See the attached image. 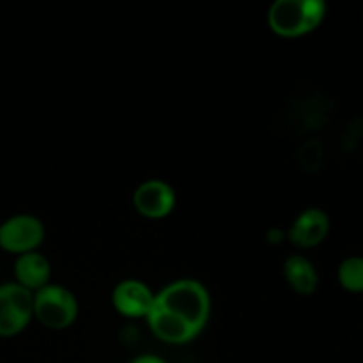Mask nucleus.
Returning <instances> with one entry per match:
<instances>
[{
	"label": "nucleus",
	"instance_id": "f257e3e1",
	"mask_svg": "<svg viewBox=\"0 0 363 363\" xmlns=\"http://www.w3.org/2000/svg\"><path fill=\"white\" fill-rule=\"evenodd\" d=\"M209 315L211 298L204 284L195 279H179L155 294L145 321L158 340L183 346L201 335Z\"/></svg>",
	"mask_w": 363,
	"mask_h": 363
},
{
	"label": "nucleus",
	"instance_id": "f03ea898",
	"mask_svg": "<svg viewBox=\"0 0 363 363\" xmlns=\"http://www.w3.org/2000/svg\"><path fill=\"white\" fill-rule=\"evenodd\" d=\"M326 18L323 0H277L268 11V25L273 34L293 39L314 32Z\"/></svg>",
	"mask_w": 363,
	"mask_h": 363
},
{
	"label": "nucleus",
	"instance_id": "7ed1b4c3",
	"mask_svg": "<svg viewBox=\"0 0 363 363\" xmlns=\"http://www.w3.org/2000/svg\"><path fill=\"white\" fill-rule=\"evenodd\" d=\"M34 319L39 325L52 332H62L74 325L78 318V300L67 287L52 284L43 289L35 291L34 300Z\"/></svg>",
	"mask_w": 363,
	"mask_h": 363
},
{
	"label": "nucleus",
	"instance_id": "20e7f679",
	"mask_svg": "<svg viewBox=\"0 0 363 363\" xmlns=\"http://www.w3.org/2000/svg\"><path fill=\"white\" fill-rule=\"evenodd\" d=\"M34 293L16 282L0 286V337H14L23 332L34 319Z\"/></svg>",
	"mask_w": 363,
	"mask_h": 363
},
{
	"label": "nucleus",
	"instance_id": "39448f33",
	"mask_svg": "<svg viewBox=\"0 0 363 363\" xmlns=\"http://www.w3.org/2000/svg\"><path fill=\"white\" fill-rule=\"evenodd\" d=\"M45 241V225L34 215H14L0 222V248L7 254L23 255L38 252Z\"/></svg>",
	"mask_w": 363,
	"mask_h": 363
},
{
	"label": "nucleus",
	"instance_id": "423d86ee",
	"mask_svg": "<svg viewBox=\"0 0 363 363\" xmlns=\"http://www.w3.org/2000/svg\"><path fill=\"white\" fill-rule=\"evenodd\" d=\"M133 208L147 220H163L176 208V191L167 181L147 179L133 191Z\"/></svg>",
	"mask_w": 363,
	"mask_h": 363
},
{
	"label": "nucleus",
	"instance_id": "0eeeda50",
	"mask_svg": "<svg viewBox=\"0 0 363 363\" xmlns=\"http://www.w3.org/2000/svg\"><path fill=\"white\" fill-rule=\"evenodd\" d=\"M155 294L142 280L126 279L113 287L112 305L123 318L145 319L155 303Z\"/></svg>",
	"mask_w": 363,
	"mask_h": 363
},
{
	"label": "nucleus",
	"instance_id": "6e6552de",
	"mask_svg": "<svg viewBox=\"0 0 363 363\" xmlns=\"http://www.w3.org/2000/svg\"><path fill=\"white\" fill-rule=\"evenodd\" d=\"M330 233V218L326 211L319 208H307L293 220L286 238L294 247L307 250L319 247Z\"/></svg>",
	"mask_w": 363,
	"mask_h": 363
},
{
	"label": "nucleus",
	"instance_id": "1a4fd4ad",
	"mask_svg": "<svg viewBox=\"0 0 363 363\" xmlns=\"http://www.w3.org/2000/svg\"><path fill=\"white\" fill-rule=\"evenodd\" d=\"M14 282L23 289L35 293L48 286L52 279V264L41 252H28L18 255L14 261Z\"/></svg>",
	"mask_w": 363,
	"mask_h": 363
},
{
	"label": "nucleus",
	"instance_id": "9d476101",
	"mask_svg": "<svg viewBox=\"0 0 363 363\" xmlns=\"http://www.w3.org/2000/svg\"><path fill=\"white\" fill-rule=\"evenodd\" d=\"M284 279L289 284L291 289L298 294H308L314 293L319 286V273L315 269V266L312 264V261H308L303 255H289L284 262Z\"/></svg>",
	"mask_w": 363,
	"mask_h": 363
},
{
	"label": "nucleus",
	"instance_id": "9b49d317",
	"mask_svg": "<svg viewBox=\"0 0 363 363\" xmlns=\"http://www.w3.org/2000/svg\"><path fill=\"white\" fill-rule=\"evenodd\" d=\"M337 279L342 289L350 293H363V257L351 255L339 264Z\"/></svg>",
	"mask_w": 363,
	"mask_h": 363
},
{
	"label": "nucleus",
	"instance_id": "f8f14e48",
	"mask_svg": "<svg viewBox=\"0 0 363 363\" xmlns=\"http://www.w3.org/2000/svg\"><path fill=\"white\" fill-rule=\"evenodd\" d=\"M130 363H167L163 358L155 357V354H140V357L133 358Z\"/></svg>",
	"mask_w": 363,
	"mask_h": 363
},
{
	"label": "nucleus",
	"instance_id": "ddd939ff",
	"mask_svg": "<svg viewBox=\"0 0 363 363\" xmlns=\"http://www.w3.org/2000/svg\"><path fill=\"white\" fill-rule=\"evenodd\" d=\"M286 236V234L284 233H280L279 229H272V230H268V234H266V238H268L269 241H272V243H282V238Z\"/></svg>",
	"mask_w": 363,
	"mask_h": 363
}]
</instances>
